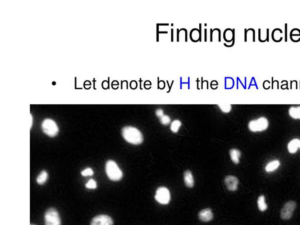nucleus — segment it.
Segmentation results:
<instances>
[{"mask_svg": "<svg viewBox=\"0 0 300 225\" xmlns=\"http://www.w3.org/2000/svg\"><path fill=\"white\" fill-rule=\"evenodd\" d=\"M288 113L291 118L296 120H300V106L291 107L289 109Z\"/></svg>", "mask_w": 300, "mask_h": 225, "instance_id": "15", "label": "nucleus"}, {"mask_svg": "<svg viewBox=\"0 0 300 225\" xmlns=\"http://www.w3.org/2000/svg\"><path fill=\"white\" fill-rule=\"evenodd\" d=\"M224 184L227 189L230 191H235L238 188L239 180L235 176L227 175L224 179Z\"/></svg>", "mask_w": 300, "mask_h": 225, "instance_id": "9", "label": "nucleus"}, {"mask_svg": "<svg viewBox=\"0 0 300 225\" xmlns=\"http://www.w3.org/2000/svg\"><path fill=\"white\" fill-rule=\"evenodd\" d=\"M184 182L186 186L188 188H192L194 185V179L192 172L189 170L185 171L184 174Z\"/></svg>", "mask_w": 300, "mask_h": 225, "instance_id": "12", "label": "nucleus"}, {"mask_svg": "<svg viewBox=\"0 0 300 225\" xmlns=\"http://www.w3.org/2000/svg\"><path fill=\"white\" fill-rule=\"evenodd\" d=\"M45 225H61V220L57 210L54 208L47 209L45 214Z\"/></svg>", "mask_w": 300, "mask_h": 225, "instance_id": "5", "label": "nucleus"}, {"mask_svg": "<svg viewBox=\"0 0 300 225\" xmlns=\"http://www.w3.org/2000/svg\"><path fill=\"white\" fill-rule=\"evenodd\" d=\"M90 225H113V221L107 215H99L92 219Z\"/></svg>", "mask_w": 300, "mask_h": 225, "instance_id": "8", "label": "nucleus"}, {"mask_svg": "<svg viewBox=\"0 0 300 225\" xmlns=\"http://www.w3.org/2000/svg\"><path fill=\"white\" fill-rule=\"evenodd\" d=\"M155 199L160 204L167 205L171 200L170 192L166 187H159L156 191Z\"/></svg>", "mask_w": 300, "mask_h": 225, "instance_id": "6", "label": "nucleus"}, {"mask_svg": "<svg viewBox=\"0 0 300 225\" xmlns=\"http://www.w3.org/2000/svg\"><path fill=\"white\" fill-rule=\"evenodd\" d=\"M280 165V162L279 160H273L269 162L265 167V170L267 172H273L276 170Z\"/></svg>", "mask_w": 300, "mask_h": 225, "instance_id": "14", "label": "nucleus"}, {"mask_svg": "<svg viewBox=\"0 0 300 225\" xmlns=\"http://www.w3.org/2000/svg\"><path fill=\"white\" fill-rule=\"evenodd\" d=\"M218 106L219 107L220 109L221 110V112L225 113L229 112L232 110V106L230 104H219Z\"/></svg>", "mask_w": 300, "mask_h": 225, "instance_id": "21", "label": "nucleus"}, {"mask_svg": "<svg viewBox=\"0 0 300 225\" xmlns=\"http://www.w3.org/2000/svg\"><path fill=\"white\" fill-rule=\"evenodd\" d=\"M106 172L108 178L113 181H119L123 178V172L115 161L109 160L106 164Z\"/></svg>", "mask_w": 300, "mask_h": 225, "instance_id": "2", "label": "nucleus"}, {"mask_svg": "<svg viewBox=\"0 0 300 225\" xmlns=\"http://www.w3.org/2000/svg\"><path fill=\"white\" fill-rule=\"evenodd\" d=\"M297 207L295 201H290L286 202L280 212V218L283 220H288L292 218Z\"/></svg>", "mask_w": 300, "mask_h": 225, "instance_id": "7", "label": "nucleus"}, {"mask_svg": "<svg viewBox=\"0 0 300 225\" xmlns=\"http://www.w3.org/2000/svg\"><path fill=\"white\" fill-rule=\"evenodd\" d=\"M94 174V172L93 169L90 168H87L85 169H84L83 171H81V174L83 177H87V176H92Z\"/></svg>", "mask_w": 300, "mask_h": 225, "instance_id": "24", "label": "nucleus"}, {"mask_svg": "<svg viewBox=\"0 0 300 225\" xmlns=\"http://www.w3.org/2000/svg\"><path fill=\"white\" fill-rule=\"evenodd\" d=\"M257 205L259 210L261 212H264L267 209V205L265 202V196L260 195L257 199Z\"/></svg>", "mask_w": 300, "mask_h": 225, "instance_id": "16", "label": "nucleus"}, {"mask_svg": "<svg viewBox=\"0 0 300 225\" xmlns=\"http://www.w3.org/2000/svg\"><path fill=\"white\" fill-rule=\"evenodd\" d=\"M230 156L232 161L235 164L239 163L240 157H241V152L236 148H233L230 150Z\"/></svg>", "mask_w": 300, "mask_h": 225, "instance_id": "13", "label": "nucleus"}, {"mask_svg": "<svg viewBox=\"0 0 300 225\" xmlns=\"http://www.w3.org/2000/svg\"><path fill=\"white\" fill-rule=\"evenodd\" d=\"M181 126V122L178 120H175L171 124V130L174 132H177Z\"/></svg>", "mask_w": 300, "mask_h": 225, "instance_id": "20", "label": "nucleus"}, {"mask_svg": "<svg viewBox=\"0 0 300 225\" xmlns=\"http://www.w3.org/2000/svg\"><path fill=\"white\" fill-rule=\"evenodd\" d=\"M156 115L159 117V118H161V117H162L164 115V112L162 109H158L156 110Z\"/></svg>", "mask_w": 300, "mask_h": 225, "instance_id": "26", "label": "nucleus"}, {"mask_svg": "<svg viewBox=\"0 0 300 225\" xmlns=\"http://www.w3.org/2000/svg\"><path fill=\"white\" fill-rule=\"evenodd\" d=\"M299 148H300V139H293L288 144V150L291 154L296 153Z\"/></svg>", "mask_w": 300, "mask_h": 225, "instance_id": "11", "label": "nucleus"}, {"mask_svg": "<svg viewBox=\"0 0 300 225\" xmlns=\"http://www.w3.org/2000/svg\"><path fill=\"white\" fill-rule=\"evenodd\" d=\"M190 39L193 42H198L200 38V32L198 29H193L190 33Z\"/></svg>", "mask_w": 300, "mask_h": 225, "instance_id": "19", "label": "nucleus"}, {"mask_svg": "<svg viewBox=\"0 0 300 225\" xmlns=\"http://www.w3.org/2000/svg\"><path fill=\"white\" fill-rule=\"evenodd\" d=\"M31 126H30V128H31L32 126V118H33V117H32V114H31Z\"/></svg>", "mask_w": 300, "mask_h": 225, "instance_id": "28", "label": "nucleus"}, {"mask_svg": "<svg viewBox=\"0 0 300 225\" xmlns=\"http://www.w3.org/2000/svg\"><path fill=\"white\" fill-rule=\"evenodd\" d=\"M122 135L127 142L131 144H140L144 140L141 132L133 126H126L122 129Z\"/></svg>", "mask_w": 300, "mask_h": 225, "instance_id": "1", "label": "nucleus"}, {"mask_svg": "<svg viewBox=\"0 0 300 225\" xmlns=\"http://www.w3.org/2000/svg\"><path fill=\"white\" fill-rule=\"evenodd\" d=\"M160 122L163 125H168L171 123V118L167 115H164L162 117L159 118Z\"/></svg>", "mask_w": 300, "mask_h": 225, "instance_id": "23", "label": "nucleus"}, {"mask_svg": "<svg viewBox=\"0 0 300 225\" xmlns=\"http://www.w3.org/2000/svg\"><path fill=\"white\" fill-rule=\"evenodd\" d=\"M249 129L253 132H261L266 130L269 127V120L264 117L250 121L248 125Z\"/></svg>", "mask_w": 300, "mask_h": 225, "instance_id": "3", "label": "nucleus"}, {"mask_svg": "<svg viewBox=\"0 0 300 225\" xmlns=\"http://www.w3.org/2000/svg\"><path fill=\"white\" fill-rule=\"evenodd\" d=\"M224 86L226 89H231L234 86V81L231 78H226L224 81Z\"/></svg>", "mask_w": 300, "mask_h": 225, "instance_id": "22", "label": "nucleus"}, {"mask_svg": "<svg viewBox=\"0 0 300 225\" xmlns=\"http://www.w3.org/2000/svg\"><path fill=\"white\" fill-rule=\"evenodd\" d=\"M162 85H163V86H165V82H164V81H159V83H158V87H159V89H161V86Z\"/></svg>", "mask_w": 300, "mask_h": 225, "instance_id": "27", "label": "nucleus"}, {"mask_svg": "<svg viewBox=\"0 0 300 225\" xmlns=\"http://www.w3.org/2000/svg\"><path fill=\"white\" fill-rule=\"evenodd\" d=\"M199 219L204 222H208L211 221L213 218V212L210 208L201 210L198 214Z\"/></svg>", "mask_w": 300, "mask_h": 225, "instance_id": "10", "label": "nucleus"}, {"mask_svg": "<svg viewBox=\"0 0 300 225\" xmlns=\"http://www.w3.org/2000/svg\"><path fill=\"white\" fill-rule=\"evenodd\" d=\"M31 225H33V224H31Z\"/></svg>", "mask_w": 300, "mask_h": 225, "instance_id": "29", "label": "nucleus"}, {"mask_svg": "<svg viewBox=\"0 0 300 225\" xmlns=\"http://www.w3.org/2000/svg\"><path fill=\"white\" fill-rule=\"evenodd\" d=\"M224 39L227 42H231L233 40L234 33L230 29H227L225 30L223 34Z\"/></svg>", "mask_w": 300, "mask_h": 225, "instance_id": "18", "label": "nucleus"}, {"mask_svg": "<svg viewBox=\"0 0 300 225\" xmlns=\"http://www.w3.org/2000/svg\"><path fill=\"white\" fill-rule=\"evenodd\" d=\"M86 187L88 189H96L97 187V183L94 179H90L86 184Z\"/></svg>", "mask_w": 300, "mask_h": 225, "instance_id": "25", "label": "nucleus"}, {"mask_svg": "<svg viewBox=\"0 0 300 225\" xmlns=\"http://www.w3.org/2000/svg\"><path fill=\"white\" fill-rule=\"evenodd\" d=\"M47 177H48V175H47V172L45 170H43L42 171H41L39 173V174L36 178L37 183L39 185H42V184H45L46 182V181H47Z\"/></svg>", "mask_w": 300, "mask_h": 225, "instance_id": "17", "label": "nucleus"}, {"mask_svg": "<svg viewBox=\"0 0 300 225\" xmlns=\"http://www.w3.org/2000/svg\"><path fill=\"white\" fill-rule=\"evenodd\" d=\"M42 129L45 134L51 137L56 136L59 132V128L56 123L50 118L45 119L43 121Z\"/></svg>", "mask_w": 300, "mask_h": 225, "instance_id": "4", "label": "nucleus"}]
</instances>
